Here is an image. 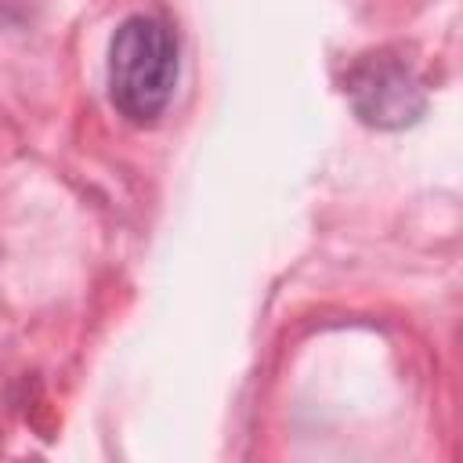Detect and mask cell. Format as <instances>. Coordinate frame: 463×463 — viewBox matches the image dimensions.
Here are the masks:
<instances>
[{"label": "cell", "instance_id": "obj_2", "mask_svg": "<svg viewBox=\"0 0 463 463\" xmlns=\"http://www.w3.org/2000/svg\"><path fill=\"white\" fill-rule=\"evenodd\" d=\"M344 94L354 116L380 130L409 127L427 109V90L416 69L398 51H369L358 54L344 72Z\"/></svg>", "mask_w": 463, "mask_h": 463}, {"label": "cell", "instance_id": "obj_1", "mask_svg": "<svg viewBox=\"0 0 463 463\" xmlns=\"http://www.w3.org/2000/svg\"><path fill=\"white\" fill-rule=\"evenodd\" d=\"M177 80V36L163 18L130 14L109 43V101L130 123H156Z\"/></svg>", "mask_w": 463, "mask_h": 463}]
</instances>
